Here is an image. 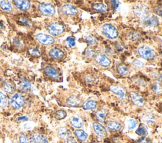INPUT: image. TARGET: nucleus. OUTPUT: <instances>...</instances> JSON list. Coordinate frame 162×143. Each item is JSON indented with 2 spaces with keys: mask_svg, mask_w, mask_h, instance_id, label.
<instances>
[{
  "mask_svg": "<svg viewBox=\"0 0 162 143\" xmlns=\"http://www.w3.org/2000/svg\"><path fill=\"white\" fill-rule=\"evenodd\" d=\"M7 97L2 92L0 91V106L5 107L7 105Z\"/></svg>",
  "mask_w": 162,
  "mask_h": 143,
  "instance_id": "nucleus-35",
  "label": "nucleus"
},
{
  "mask_svg": "<svg viewBox=\"0 0 162 143\" xmlns=\"http://www.w3.org/2000/svg\"><path fill=\"white\" fill-rule=\"evenodd\" d=\"M134 65L137 67V68H141L142 66H143V63L141 62V61L139 60H136L134 63Z\"/></svg>",
  "mask_w": 162,
  "mask_h": 143,
  "instance_id": "nucleus-44",
  "label": "nucleus"
},
{
  "mask_svg": "<svg viewBox=\"0 0 162 143\" xmlns=\"http://www.w3.org/2000/svg\"><path fill=\"white\" fill-rule=\"evenodd\" d=\"M14 3L22 10H27L31 7V3L29 1H14Z\"/></svg>",
  "mask_w": 162,
  "mask_h": 143,
  "instance_id": "nucleus-21",
  "label": "nucleus"
},
{
  "mask_svg": "<svg viewBox=\"0 0 162 143\" xmlns=\"http://www.w3.org/2000/svg\"><path fill=\"white\" fill-rule=\"evenodd\" d=\"M39 9L43 15H53L55 13V8L50 3H41L39 5Z\"/></svg>",
  "mask_w": 162,
  "mask_h": 143,
  "instance_id": "nucleus-9",
  "label": "nucleus"
},
{
  "mask_svg": "<svg viewBox=\"0 0 162 143\" xmlns=\"http://www.w3.org/2000/svg\"><path fill=\"white\" fill-rule=\"evenodd\" d=\"M94 59L98 64L103 67H109L111 64V60L104 54H96L94 56Z\"/></svg>",
  "mask_w": 162,
  "mask_h": 143,
  "instance_id": "nucleus-7",
  "label": "nucleus"
},
{
  "mask_svg": "<svg viewBox=\"0 0 162 143\" xmlns=\"http://www.w3.org/2000/svg\"><path fill=\"white\" fill-rule=\"evenodd\" d=\"M44 73L47 76H48L50 78L54 79H58L59 78V74L57 70L51 66H46L44 68Z\"/></svg>",
  "mask_w": 162,
  "mask_h": 143,
  "instance_id": "nucleus-16",
  "label": "nucleus"
},
{
  "mask_svg": "<svg viewBox=\"0 0 162 143\" xmlns=\"http://www.w3.org/2000/svg\"><path fill=\"white\" fill-rule=\"evenodd\" d=\"M66 103L70 107H79L81 105L82 100L80 99V97L77 96V95L73 94V95H71V96H70L67 99Z\"/></svg>",
  "mask_w": 162,
  "mask_h": 143,
  "instance_id": "nucleus-13",
  "label": "nucleus"
},
{
  "mask_svg": "<svg viewBox=\"0 0 162 143\" xmlns=\"http://www.w3.org/2000/svg\"><path fill=\"white\" fill-rule=\"evenodd\" d=\"M36 38L40 43L44 45H51L55 42V38L52 36L44 33L37 34L36 35Z\"/></svg>",
  "mask_w": 162,
  "mask_h": 143,
  "instance_id": "nucleus-11",
  "label": "nucleus"
},
{
  "mask_svg": "<svg viewBox=\"0 0 162 143\" xmlns=\"http://www.w3.org/2000/svg\"><path fill=\"white\" fill-rule=\"evenodd\" d=\"M110 91L114 93V94H115L116 95L121 99H124L126 98V92L125 90L120 86L118 85H111L110 87Z\"/></svg>",
  "mask_w": 162,
  "mask_h": 143,
  "instance_id": "nucleus-14",
  "label": "nucleus"
},
{
  "mask_svg": "<svg viewBox=\"0 0 162 143\" xmlns=\"http://www.w3.org/2000/svg\"><path fill=\"white\" fill-rule=\"evenodd\" d=\"M70 124L75 127V128H81L83 126L84 124V122L83 120L81 117H79V116H76V117H74L70 119Z\"/></svg>",
  "mask_w": 162,
  "mask_h": 143,
  "instance_id": "nucleus-19",
  "label": "nucleus"
},
{
  "mask_svg": "<svg viewBox=\"0 0 162 143\" xmlns=\"http://www.w3.org/2000/svg\"><path fill=\"white\" fill-rule=\"evenodd\" d=\"M65 143H77L74 137L69 136L65 139Z\"/></svg>",
  "mask_w": 162,
  "mask_h": 143,
  "instance_id": "nucleus-43",
  "label": "nucleus"
},
{
  "mask_svg": "<svg viewBox=\"0 0 162 143\" xmlns=\"http://www.w3.org/2000/svg\"><path fill=\"white\" fill-rule=\"evenodd\" d=\"M85 42L91 45H95L98 43V41L95 37L92 35H87L85 38Z\"/></svg>",
  "mask_w": 162,
  "mask_h": 143,
  "instance_id": "nucleus-31",
  "label": "nucleus"
},
{
  "mask_svg": "<svg viewBox=\"0 0 162 143\" xmlns=\"http://www.w3.org/2000/svg\"><path fill=\"white\" fill-rule=\"evenodd\" d=\"M49 54L51 58L55 59H61L64 56V53L63 51L59 48H53L51 49Z\"/></svg>",
  "mask_w": 162,
  "mask_h": 143,
  "instance_id": "nucleus-15",
  "label": "nucleus"
},
{
  "mask_svg": "<svg viewBox=\"0 0 162 143\" xmlns=\"http://www.w3.org/2000/svg\"><path fill=\"white\" fill-rule=\"evenodd\" d=\"M29 53L33 56H39L40 55V53L38 51L37 49L36 48H34V49H31L29 50Z\"/></svg>",
  "mask_w": 162,
  "mask_h": 143,
  "instance_id": "nucleus-42",
  "label": "nucleus"
},
{
  "mask_svg": "<svg viewBox=\"0 0 162 143\" xmlns=\"http://www.w3.org/2000/svg\"><path fill=\"white\" fill-rule=\"evenodd\" d=\"M32 137L34 139L37 143H48L47 139L44 135L39 133H34L32 135Z\"/></svg>",
  "mask_w": 162,
  "mask_h": 143,
  "instance_id": "nucleus-27",
  "label": "nucleus"
},
{
  "mask_svg": "<svg viewBox=\"0 0 162 143\" xmlns=\"http://www.w3.org/2000/svg\"><path fill=\"white\" fill-rule=\"evenodd\" d=\"M159 21L158 18L154 15H149L148 18H146L144 20H143V23L144 27L148 28L156 27L159 25Z\"/></svg>",
  "mask_w": 162,
  "mask_h": 143,
  "instance_id": "nucleus-10",
  "label": "nucleus"
},
{
  "mask_svg": "<svg viewBox=\"0 0 162 143\" xmlns=\"http://www.w3.org/2000/svg\"><path fill=\"white\" fill-rule=\"evenodd\" d=\"M74 134L76 136V137L81 141L84 142L86 141L87 139V134L83 130L81 129H77L74 131Z\"/></svg>",
  "mask_w": 162,
  "mask_h": 143,
  "instance_id": "nucleus-22",
  "label": "nucleus"
},
{
  "mask_svg": "<svg viewBox=\"0 0 162 143\" xmlns=\"http://www.w3.org/2000/svg\"><path fill=\"white\" fill-rule=\"evenodd\" d=\"M134 14L139 18L144 20L149 16V10L148 7L142 4H139L136 5L134 10Z\"/></svg>",
  "mask_w": 162,
  "mask_h": 143,
  "instance_id": "nucleus-3",
  "label": "nucleus"
},
{
  "mask_svg": "<svg viewBox=\"0 0 162 143\" xmlns=\"http://www.w3.org/2000/svg\"><path fill=\"white\" fill-rule=\"evenodd\" d=\"M4 89L5 91L12 93L14 91V88L11 83H7L4 86Z\"/></svg>",
  "mask_w": 162,
  "mask_h": 143,
  "instance_id": "nucleus-38",
  "label": "nucleus"
},
{
  "mask_svg": "<svg viewBox=\"0 0 162 143\" xmlns=\"http://www.w3.org/2000/svg\"><path fill=\"white\" fill-rule=\"evenodd\" d=\"M47 30L49 33L53 35H59L62 33L64 31V25L59 22H54L51 23L48 28Z\"/></svg>",
  "mask_w": 162,
  "mask_h": 143,
  "instance_id": "nucleus-4",
  "label": "nucleus"
},
{
  "mask_svg": "<svg viewBox=\"0 0 162 143\" xmlns=\"http://www.w3.org/2000/svg\"><path fill=\"white\" fill-rule=\"evenodd\" d=\"M136 133L139 135H141V136H143V137H145L146 135H147L148 134V131L146 130V129L142 126V125H141L138 127V129L136 130Z\"/></svg>",
  "mask_w": 162,
  "mask_h": 143,
  "instance_id": "nucleus-34",
  "label": "nucleus"
},
{
  "mask_svg": "<svg viewBox=\"0 0 162 143\" xmlns=\"http://www.w3.org/2000/svg\"><path fill=\"white\" fill-rule=\"evenodd\" d=\"M0 7L3 10L7 12H11L12 10V5L8 1H0Z\"/></svg>",
  "mask_w": 162,
  "mask_h": 143,
  "instance_id": "nucleus-28",
  "label": "nucleus"
},
{
  "mask_svg": "<svg viewBox=\"0 0 162 143\" xmlns=\"http://www.w3.org/2000/svg\"><path fill=\"white\" fill-rule=\"evenodd\" d=\"M106 127L110 130L113 131H119L122 129V125L116 121H109L106 124Z\"/></svg>",
  "mask_w": 162,
  "mask_h": 143,
  "instance_id": "nucleus-17",
  "label": "nucleus"
},
{
  "mask_svg": "<svg viewBox=\"0 0 162 143\" xmlns=\"http://www.w3.org/2000/svg\"><path fill=\"white\" fill-rule=\"evenodd\" d=\"M107 116V111L105 109H99L98 110L96 114L95 117L98 121L100 122H103Z\"/></svg>",
  "mask_w": 162,
  "mask_h": 143,
  "instance_id": "nucleus-20",
  "label": "nucleus"
},
{
  "mask_svg": "<svg viewBox=\"0 0 162 143\" xmlns=\"http://www.w3.org/2000/svg\"><path fill=\"white\" fill-rule=\"evenodd\" d=\"M28 119V117H26V116H23V117H19L18 119V120H27Z\"/></svg>",
  "mask_w": 162,
  "mask_h": 143,
  "instance_id": "nucleus-46",
  "label": "nucleus"
},
{
  "mask_svg": "<svg viewBox=\"0 0 162 143\" xmlns=\"http://www.w3.org/2000/svg\"><path fill=\"white\" fill-rule=\"evenodd\" d=\"M117 73L122 76H126L129 74V70L128 67L124 64H119L117 68Z\"/></svg>",
  "mask_w": 162,
  "mask_h": 143,
  "instance_id": "nucleus-24",
  "label": "nucleus"
},
{
  "mask_svg": "<svg viewBox=\"0 0 162 143\" xmlns=\"http://www.w3.org/2000/svg\"><path fill=\"white\" fill-rule=\"evenodd\" d=\"M160 78H161V80L162 81V73L160 74Z\"/></svg>",
  "mask_w": 162,
  "mask_h": 143,
  "instance_id": "nucleus-48",
  "label": "nucleus"
},
{
  "mask_svg": "<svg viewBox=\"0 0 162 143\" xmlns=\"http://www.w3.org/2000/svg\"><path fill=\"white\" fill-rule=\"evenodd\" d=\"M93 129L95 132V133L101 137H105L108 133L106 128L101 124L98 122H94L92 124Z\"/></svg>",
  "mask_w": 162,
  "mask_h": 143,
  "instance_id": "nucleus-12",
  "label": "nucleus"
},
{
  "mask_svg": "<svg viewBox=\"0 0 162 143\" xmlns=\"http://www.w3.org/2000/svg\"><path fill=\"white\" fill-rule=\"evenodd\" d=\"M109 3L110 5V8L114 10H117L120 6V2L118 1H110Z\"/></svg>",
  "mask_w": 162,
  "mask_h": 143,
  "instance_id": "nucleus-37",
  "label": "nucleus"
},
{
  "mask_svg": "<svg viewBox=\"0 0 162 143\" xmlns=\"http://www.w3.org/2000/svg\"><path fill=\"white\" fill-rule=\"evenodd\" d=\"M59 134L60 135V137L62 138H64V139H66L68 137L70 136V130L65 128V127H62L59 129Z\"/></svg>",
  "mask_w": 162,
  "mask_h": 143,
  "instance_id": "nucleus-29",
  "label": "nucleus"
},
{
  "mask_svg": "<svg viewBox=\"0 0 162 143\" xmlns=\"http://www.w3.org/2000/svg\"><path fill=\"white\" fill-rule=\"evenodd\" d=\"M11 105L15 109H20L25 104L24 97L20 93H16L10 100Z\"/></svg>",
  "mask_w": 162,
  "mask_h": 143,
  "instance_id": "nucleus-5",
  "label": "nucleus"
},
{
  "mask_svg": "<svg viewBox=\"0 0 162 143\" xmlns=\"http://www.w3.org/2000/svg\"><path fill=\"white\" fill-rule=\"evenodd\" d=\"M130 98L132 102L137 107H142L144 104V100L140 94L135 91L130 92Z\"/></svg>",
  "mask_w": 162,
  "mask_h": 143,
  "instance_id": "nucleus-8",
  "label": "nucleus"
},
{
  "mask_svg": "<svg viewBox=\"0 0 162 143\" xmlns=\"http://www.w3.org/2000/svg\"><path fill=\"white\" fill-rule=\"evenodd\" d=\"M137 121L133 119H131L129 120V125H128V127H129V130H133L134 129H135L137 126Z\"/></svg>",
  "mask_w": 162,
  "mask_h": 143,
  "instance_id": "nucleus-36",
  "label": "nucleus"
},
{
  "mask_svg": "<svg viewBox=\"0 0 162 143\" xmlns=\"http://www.w3.org/2000/svg\"><path fill=\"white\" fill-rule=\"evenodd\" d=\"M102 31L108 38L115 39L119 37L117 29L111 23H104L102 27Z\"/></svg>",
  "mask_w": 162,
  "mask_h": 143,
  "instance_id": "nucleus-1",
  "label": "nucleus"
},
{
  "mask_svg": "<svg viewBox=\"0 0 162 143\" xmlns=\"http://www.w3.org/2000/svg\"><path fill=\"white\" fill-rule=\"evenodd\" d=\"M128 37H129V39L132 41H137L141 39L140 33L136 31L130 32L128 35Z\"/></svg>",
  "mask_w": 162,
  "mask_h": 143,
  "instance_id": "nucleus-30",
  "label": "nucleus"
},
{
  "mask_svg": "<svg viewBox=\"0 0 162 143\" xmlns=\"http://www.w3.org/2000/svg\"><path fill=\"white\" fill-rule=\"evenodd\" d=\"M151 89L155 94L162 93V84L161 83L157 82L153 83L151 86Z\"/></svg>",
  "mask_w": 162,
  "mask_h": 143,
  "instance_id": "nucleus-26",
  "label": "nucleus"
},
{
  "mask_svg": "<svg viewBox=\"0 0 162 143\" xmlns=\"http://www.w3.org/2000/svg\"><path fill=\"white\" fill-rule=\"evenodd\" d=\"M92 10L98 12H105L107 10V7L103 3H94L91 5Z\"/></svg>",
  "mask_w": 162,
  "mask_h": 143,
  "instance_id": "nucleus-23",
  "label": "nucleus"
},
{
  "mask_svg": "<svg viewBox=\"0 0 162 143\" xmlns=\"http://www.w3.org/2000/svg\"><path fill=\"white\" fill-rule=\"evenodd\" d=\"M62 13L67 16H76L79 13L77 8L72 4H65L61 8Z\"/></svg>",
  "mask_w": 162,
  "mask_h": 143,
  "instance_id": "nucleus-6",
  "label": "nucleus"
},
{
  "mask_svg": "<svg viewBox=\"0 0 162 143\" xmlns=\"http://www.w3.org/2000/svg\"><path fill=\"white\" fill-rule=\"evenodd\" d=\"M138 55L146 60H150L154 58V51L150 48L149 47L146 45H142L139 47L137 49Z\"/></svg>",
  "mask_w": 162,
  "mask_h": 143,
  "instance_id": "nucleus-2",
  "label": "nucleus"
},
{
  "mask_svg": "<svg viewBox=\"0 0 162 143\" xmlns=\"http://www.w3.org/2000/svg\"><path fill=\"white\" fill-rule=\"evenodd\" d=\"M139 143H151L150 140L149 139H147L144 137H143V138H142L139 141Z\"/></svg>",
  "mask_w": 162,
  "mask_h": 143,
  "instance_id": "nucleus-45",
  "label": "nucleus"
},
{
  "mask_svg": "<svg viewBox=\"0 0 162 143\" xmlns=\"http://www.w3.org/2000/svg\"><path fill=\"white\" fill-rule=\"evenodd\" d=\"M19 140L20 143H29L27 136L24 134H20L19 136Z\"/></svg>",
  "mask_w": 162,
  "mask_h": 143,
  "instance_id": "nucleus-40",
  "label": "nucleus"
},
{
  "mask_svg": "<svg viewBox=\"0 0 162 143\" xmlns=\"http://www.w3.org/2000/svg\"><path fill=\"white\" fill-rule=\"evenodd\" d=\"M67 43L69 47H72L75 46V38L72 37H68L67 38Z\"/></svg>",
  "mask_w": 162,
  "mask_h": 143,
  "instance_id": "nucleus-39",
  "label": "nucleus"
},
{
  "mask_svg": "<svg viewBox=\"0 0 162 143\" xmlns=\"http://www.w3.org/2000/svg\"><path fill=\"white\" fill-rule=\"evenodd\" d=\"M31 83L26 79H23L19 84L20 89L23 91H27L31 89Z\"/></svg>",
  "mask_w": 162,
  "mask_h": 143,
  "instance_id": "nucleus-25",
  "label": "nucleus"
},
{
  "mask_svg": "<svg viewBox=\"0 0 162 143\" xmlns=\"http://www.w3.org/2000/svg\"><path fill=\"white\" fill-rule=\"evenodd\" d=\"M155 13L162 17V5H158L154 9Z\"/></svg>",
  "mask_w": 162,
  "mask_h": 143,
  "instance_id": "nucleus-41",
  "label": "nucleus"
},
{
  "mask_svg": "<svg viewBox=\"0 0 162 143\" xmlns=\"http://www.w3.org/2000/svg\"><path fill=\"white\" fill-rule=\"evenodd\" d=\"M29 143H37V142H36V141L34 140V139L32 137L30 139V140H29Z\"/></svg>",
  "mask_w": 162,
  "mask_h": 143,
  "instance_id": "nucleus-47",
  "label": "nucleus"
},
{
  "mask_svg": "<svg viewBox=\"0 0 162 143\" xmlns=\"http://www.w3.org/2000/svg\"><path fill=\"white\" fill-rule=\"evenodd\" d=\"M82 107L84 110H94L97 107V103L94 100H87L83 103Z\"/></svg>",
  "mask_w": 162,
  "mask_h": 143,
  "instance_id": "nucleus-18",
  "label": "nucleus"
},
{
  "mask_svg": "<svg viewBox=\"0 0 162 143\" xmlns=\"http://www.w3.org/2000/svg\"><path fill=\"white\" fill-rule=\"evenodd\" d=\"M67 112L64 110H58L55 113V118L58 120H63L67 117Z\"/></svg>",
  "mask_w": 162,
  "mask_h": 143,
  "instance_id": "nucleus-33",
  "label": "nucleus"
},
{
  "mask_svg": "<svg viewBox=\"0 0 162 143\" xmlns=\"http://www.w3.org/2000/svg\"><path fill=\"white\" fill-rule=\"evenodd\" d=\"M146 122L148 124V125H152V124H154V123L156 122V119L154 117V115H153L152 114H148L145 115L144 119Z\"/></svg>",
  "mask_w": 162,
  "mask_h": 143,
  "instance_id": "nucleus-32",
  "label": "nucleus"
}]
</instances>
